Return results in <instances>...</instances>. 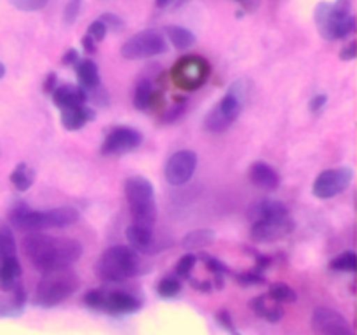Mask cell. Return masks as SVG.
Instances as JSON below:
<instances>
[{"instance_id":"obj_11","label":"cell","mask_w":357,"mask_h":335,"mask_svg":"<svg viewBox=\"0 0 357 335\" xmlns=\"http://www.w3.org/2000/svg\"><path fill=\"white\" fill-rule=\"evenodd\" d=\"M352 178H354V171L347 166L333 168V170H326L319 173L314 180L312 194L317 199H331L338 195L340 192L347 191L351 185Z\"/></svg>"},{"instance_id":"obj_30","label":"cell","mask_w":357,"mask_h":335,"mask_svg":"<svg viewBox=\"0 0 357 335\" xmlns=\"http://www.w3.org/2000/svg\"><path fill=\"white\" fill-rule=\"evenodd\" d=\"M14 255H16V241H14L13 230L9 229V225L0 222V262Z\"/></svg>"},{"instance_id":"obj_19","label":"cell","mask_w":357,"mask_h":335,"mask_svg":"<svg viewBox=\"0 0 357 335\" xmlns=\"http://www.w3.org/2000/svg\"><path fill=\"white\" fill-rule=\"evenodd\" d=\"M94 117H96V114H94L93 108L86 107V105H79V107L61 110L59 121H61V126L66 131H79L87 122L94 121Z\"/></svg>"},{"instance_id":"obj_45","label":"cell","mask_w":357,"mask_h":335,"mask_svg":"<svg viewBox=\"0 0 357 335\" xmlns=\"http://www.w3.org/2000/svg\"><path fill=\"white\" fill-rule=\"evenodd\" d=\"M82 47L87 54H94L96 52V42L89 37V35H84L82 37Z\"/></svg>"},{"instance_id":"obj_20","label":"cell","mask_w":357,"mask_h":335,"mask_svg":"<svg viewBox=\"0 0 357 335\" xmlns=\"http://www.w3.org/2000/svg\"><path fill=\"white\" fill-rule=\"evenodd\" d=\"M6 293L7 295L0 297V318L20 316L24 311V302H26L24 286L16 283V286Z\"/></svg>"},{"instance_id":"obj_6","label":"cell","mask_w":357,"mask_h":335,"mask_svg":"<svg viewBox=\"0 0 357 335\" xmlns=\"http://www.w3.org/2000/svg\"><path fill=\"white\" fill-rule=\"evenodd\" d=\"M124 194L132 222L136 225L153 229V223L157 220V199L152 181L142 174L129 177L124 184Z\"/></svg>"},{"instance_id":"obj_48","label":"cell","mask_w":357,"mask_h":335,"mask_svg":"<svg viewBox=\"0 0 357 335\" xmlns=\"http://www.w3.org/2000/svg\"><path fill=\"white\" fill-rule=\"evenodd\" d=\"M237 2H243V0H237Z\"/></svg>"},{"instance_id":"obj_41","label":"cell","mask_w":357,"mask_h":335,"mask_svg":"<svg viewBox=\"0 0 357 335\" xmlns=\"http://www.w3.org/2000/svg\"><path fill=\"white\" fill-rule=\"evenodd\" d=\"M357 56V44L356 40H351L347 45H344L340 51V59L342 61H352Z\"/></svg>"},{"instance_id":"obj_24","label":"cell","mask_w":357,"mask_h":335,"mask_svg":"<svg viewBox=\"0 0 357 335\" xmlns=\"http://www.w3.org/2000/svg\"><path fill=\"white\" fill-rule=\"evenodd\" d=\"M216 239V232L213 229H195L185 234L181 246L187 251L194 250H204V248L211 246Z\"/></svg>"},{"instance_id":"obj_43","label":"cell","mask_w":357,"mask_h":335,"mask_svg":"<svg viewBox=\"0 0 357 335\" xmlns=\"http://www.w3.org/2000/svg\"><path fill=\"white\" fill-rule=\"evenodd\" d=\"M185 112V105H176V107L171 108L166 115V122H174L178 117H181Z\"/></svg>"},{"instance_id":"obj_16","label":"cell","mask_w":357,"mask_h":335,"mask_svg":"<svg viewBox=\"0 0 357 335\" xmlns=\"http://www.w3.org/2000/svg\"><path fill=\"white\" fill-rule=\"evenodd\" d=\"M250 180L255 187L261 191L272 192L281 185V177L275 171L274 166H271L265 161H257L250 166Z\"/></svg>"},{"instance_id":"obj_26","label":"cell","mask_w":357,"mask_h":335,"mask_svg":"<svg viewBox=\"0 0 357 335\" xmlns=\"http://www.w3.org/2000/svg\"><path fill=\"white\" fill-rule=\"evenodd\" d=\"M9 180L17 192H26L28 188L33 185L35 171L31 170L26 163H20L16 168H14L13 173H10Z\"/></svg>"},{"instance_id":"obj_13","label":"cell","mask_w":357,"mask_h":335,"mask_svg":"<svg viewBox=\"0 0 357 335\" xmlns=\"http://www.w3.org/2000/svg\"><path fill=\"white\" fill-rule=\"evenodd\" d=\"M310 323L316 335H354L347 318L333 307H316Z\"/></svg>"},{"instance_id":"obj_34","label":"cell","mask_w":357,"mask_h":335,"mask_svg":"<svg viewBox=\"0 0 357 335\" xmlns=\"http://www.w3.org/2000/svg\"><path fill=\"white\" fill-rule=\"evenodd\" d=\"M49 0H9L10 6L16 7L17 10H23V13H35V10H40L47 6Z\"/></svg>"},{"instance_id":"obj_33","label":"cell","mask_w":357,"mask_h":335,"mask_svg":"<svg viewBox=\"0 0 357 335\" xmlns=\"http://www.w3.org/2000/svg\"><path fill=\"white\" fill-rule=\"evenodd\" d=\"M195 264H197V257H195L194 253H185L183 257L178 260L176 264V269H174V272H176L178 278H190V272L194 271Z\"/></svg>"},{"instance_id":"obj_17","label":"cell","mask_w":357,"mask_h":335,"mask_svg":"<svg viewBox=\"0 0 357 335\" xmlns=\"http://www.w3.org/2000/svg\"><path fill=\"white\" fill-rule=\"evenodd\" d=\"M51 98H52V103H54L59 110H65V108L86 105L87 93L86 89L80 86L63 84V86H56V89L51 93Z\"/></svg>"},{"instance_id":"obj_36","label":"cell","mask_w":357,"mask_h":335,"mask_svg":"<svg viewBox=\"0 0 357 335\" xmlns=\"http://www.w3.org/2000/svg\"><path fill=\"white\" fill-rule=\"evenodd\" d=\"M107 34H108V30H107V27H105L103 21L96 20V21H93L89 27H87L86 35H89V37L98 44V42H101L105 37H107Z\"/></svg>"},{"instance_id":"obj_14","label":"cell","mask_w":357,"mask_h":335,"mask_svg":"<svg viewBox=\"0 0 357 335\" xmlns=\"http://www.w3.org/2000/svg\"><path fill=\"white\" fill-rule=\"evenodd\" d=\"M143 142V135L135 128L119 126L114 128L101 143V154L103 156H122V154L132 152L138 149Z\"/></svg>"},{"instance_id":"obj_5","label":"cell","mask_w":357,"mask_h":335,"mask_svg":"<svg viewBox=\"0 0 357 335\" xmlns=\"http://www.w3.org/2000/svg\"><path fill=\"white\" fill-rule=\"evenodd\" d=\"M314 21L324 40H342L356 31V17L351 14L349 0L321 2L314 10Z\"/></svg>"},{"instance_id":"obj_29","label":"cell","mask_w":357,"mask_h":335,"mask_svg":"<svg viewBox=\"0 0 357 335\" xmlns=\"http://www.w3.org/2000/svg\"><path fill=\"white\" fill-rule=\"evenodd\" d=\"M181 292V279L178 276H166L157 283V293L162 299H174Z\"/></svg>"},{"instance_id":"obj_7","label":"cell","mask_w":357,"mask_h":335,"mask_svg":"<svg viewBox=\"0 0 357 335\" xmlns=\"http://www.w3.org/2000/svg\"><path fill=\"white\" fill-rule=\"evenodd\" d=\"M246 101V86L241 80H237L225 96L220 100L218 105H215L211 112L208 114L204 121V128L209 133H223L237 121L241 115V110Z\"/></svg>"},{"instance_id":"obj_25","label":"cell","mask_w":357,"mask_h":335,"mask_svg":"<svg viewBox=\"0 0 357 335\" xmlns=\"http://www.w3.org/2000/svg\"><path fill=\"white\" fill-rule=\"evenodd\" d=\"M251 309H253L258 316L271 321V323H278V321L284 316V311H282L278 304H267V297L265 295L255 297V299L251 300Z\"/></svg>"},{"instance_id":"obj_8","label":"cell","mask_w":357,"mask_h":335,"mask_svg":"<svg viewBox=\"0 0 357 335\" xmlns=\"http://www.w3.org/2000/svg\"><path fill=\"white\" fill-rule=\"evenodd\" d=\"M84 302L91 309L117 314V316L138 313L143 306L138 297L121 290H89L84 297Z\"/></svg>"},{"instance_id":"obj_27","label":"cell","mask_w":357,"mask_h":335,"mask_svg":"<svg viewBox=\"0 0 357 335\" xmlns=\"http://www.w3.org/2000/svg\"><path fill=\"white\" fill-rule=\"evenodd\" d=\"M166 35L171 44L176 49H180V51L188 49L190 45H194L197 42V37H195L194 31H190L185 27H166Z\"/></svg>"},{"instance_id":"obj_31","label":"cell","mask_w":357,"mask_h":335,"mask_svg":"<svg viewBox=\"0 0 357 335\" xmlns=\"http://www.w3.org/2000/svg\"><path fill=\"white\" fill-rule=\"evenodd\" d=\"M330 267L333 271H340V272H356L357 269V257L356 251L347 250L344 253H340L338 257H335L333 260L330 262Z\"/></svg>"},{"instance_id":"obj_32","label":"cell","mask_w":357,"mask_h":335,"mask_svg":"<svg viewBox=\"0 0 357 335\" xmlns=\"http://www.w3.org/2000/svg\"><path fill=\"white\" fill-rule=\"evenodd\" d=\"M268 297L275 302H295L296 293L291 286L284 285V283H275V285L271 286V292H268Z\"/></svg>"},{"instance_id":"obj_3","label":"cell","mask_w":357,"mask_h":335,"mask_svg":"<svg viewBox=\"0 0 357 335\" xmlns=\"http://www.w3.org/2000/svg\"><path fill=\"white\" fill-rule=\"evenodd\" d=\"M77 220H79V211L70 206H59L52 209H30L28 206L20 204L9 213V222L24 232L63 229V227L73 225Z\"/></svg>"},{"instance_id":"obj_1","label":"cell","mask_w":357,"mask_h":335,"mask_svg":"<svg viewBox=\"0 0 357 335\" xmlns=\"http://www.w3.org/2000/svg\"><path fill=\"white\" fill-rule=\"evenodd\" d=\"M24 257L35 271L52 272L68 269L82 257V244L72 237L49 236L44 232H28L23 239Z\"/></svg>"},{"instance_id":"obj_47","label":"cell","mask_w":357,"mask_h":335,"mask_svg":"<svg viewBox=\"0 0 357 335\" xmlns=\"http://www.w3.org/2000/svg\"><path fill=\"white\" fill-rule=\"evenodd\" d=\"M3 77H6V65H3V63L0 61V80H2Z\"/></svg>"},{"instance_id":"obj_39","label":"cell","mask_w":357,"mask_h":335,"mask_svg":"<svg viewBox=\"0 0 357 335\" xmlns=\"http://www.w3.org/2000/svg\"><path fill=\"white\" fill-rule=\"evenodd\" d=\"M237 281L241 285H261L265 283V279L258 272H244V274H237Z\"/></svg>"},{"instance_id":"obj_15","label":"cell","mask_w":357,"mask_h":335,"mask_svg":"<svg viewBox=\"0 0 357 335\" xmlns=\"http://www.w3.org/2000/svg\"><path fill=\"white\" fill-rule=\"evenodd\" d=\"M295 230V220L291 216H282V218L258 220L251 225V237L258 243H272L282 237L289 236Z\"/></svg>"},{"instance_id":"obj_44","label":"cell","mask_w":357,"mask_h":335,"mask_svg":"<svg viewBox=\"0 0 357 335\" xmlns=\"http://www.w3.org/2000/svg\"><path fill=\"white\" fill-rule=\"evenodd\" d=\"M56 82H58V77H56V73H49L47 79H45V82H44V93L51 94L52 91L56 89Z\"/></svg>"},{"instance_id":"obj_23","label":"cell","mask_w":357,"mask_h":335,"mask_svg":"<svg viewBox=\"0 0 357 335\" xmlns=\"http://www.w3.org/2000/svg\"><path fill=\"white\" fill-rule=\"evenodd\" d=\"M21 276V264L17 257H7L0 262V292H9L16 286Z\"/></svg>"},{"instance_id":"obj_37","label":"cell","mask_w":357,"mask_h":335,"mask_svg":"<svg viewBox=\"0 0 357 335\" xmlns=\"http://www.w3.org/2000/svg\"><path fill=\"white\" fill-rule=\"evenodd\" d=\"M100 20L103 21L108 31H110V30L112 31H122V30H124V21H122L121 17L117 16V14L105 13V14H101Z\"/></svg>"},{"instance_id":"obj_2","label":"cell","mask_w":357,"mask_h":335,"mask_svg":"<svg viewBox=\"0 0 357 335\" xmlns=\"http://www.w3.org/2000/svg\"><path fill=\"white\" fill-rule=\"evenodd\" d=\"M145 271V264L138 251L124 244L107 248L96 262V276L105 283L128 281Z\"/></svg>"},{"instance_id":"obj_10","label":"cell","mask_w":357,"mask_h":335,"mask_svg":"<svg viewBox=\"0 0 357 335\" xmlns=\"http://www.w3.org/2000/svg\"><path fill=\"white\" fill-rule=\"evenodd\" d=\"M209 75V65L199 56H185L171 70V77L181 89H197Z\"/></svg>"},{"instance_id":"obj_22","label":"cell","mask_w":357,"mask_h":335,"mask_svg":"<svg viewBox=\"0 0 357 335\" xmlns=\"http://www.w3.org/2000/svg\"><path fill=\"white\" fill-rule=\"evenodd\" d=\"M75 73L77 79H79L80 87L84 89H96V87L101 86L100 72H98V65L89 58L79 59L75 65Z\"/></svg>"},{"instance_id":"obj_38","label":"cell","mask_w":357,"mask_h":335,"mask_svg":"<svg viewBox=\"0 0 357 335\" xmlns=\"http://www.w3.org/2000/svg\"><path fill=\"white\" fill-rule=\"evenodd\" d=\"M216 321H218V323L222 325V327L225 328L230 335H241V332L237 330L236 325H234V321H232V318H230V314L227 313V311H220V313L216 314Z\"/></svg>"},{"instance_id":"obj_9","label":"cell","mask_w":357,"mask_h":335,"mask_svg":"<svg viewBox=\"0 0 357 335\" xmlns=\"http://www.w3.org/2000/svg\"><path fill=\"white\" fill-rule=\"evenodd\" d=\"M167 51V42L162 31L159 30H142L138 34L131 35L128 40L122 44L121 56L129 61L135 59L152 58V56L162 54Z\"/></svg>"},{"instance_id":"obj_42","label":"cell","mask_w":357,"mask_h":335,"mask_svg":"<svg viewBox=\"0 0 357 335\" xmlns=\"http://www.w3.org/2000/svg\"><path fill=\"white\" fill-rule=\"evenodd\" d=\"M79 59H80L79 51H77V49H68V51H66L65 54H63V59H61V61L65 63V65H72V66H75V65H77V61H79Z\"/></svg>"},{"instance_id":"obj_12","label":"cell","mask_w":357,"mask_h":335,"mask_svg":"<svg viewBox=\"0 0 357 335\" xmlns=\"http://www.w3.org/2000/svg\"><path fill=\"white\" fill-rule=\"evenodd\" d=\"M197 170V154L194 150H176L164 166V178L173 187H181L194 177Z\"/></svg>"},{"instance_id":"obj_28","label":"cell","mask_w":357,"mask_h":335,"mask_svg":"<svg viewBox=\"0 0 357 335\" xmlns=\"http://www.w3.org/2000/svg\"><path fill=\"white\" fill-rule=\"evenodd\" d=\"M153 89H152V82L150 80H139L138 86H136L135 91V98H132V103L138 110H146V108L152 105L153 101Z\"/></svg>"},{"instance_id":"obj_35","label":"cell","mask_w":357,"mask_h":335,"mask_svg":"<svg viewBox=\"0 0 357 335\" xmlns=\"http://www.w3.org/2000/svg\"><path fill=\"white\" fill-rule=\"evenodd\" d=\"M80 9H82V0H68V3L65 6V10H63V21L65 24H73L77 20H79Z\"/></svg>"},{"instance_id":"obj_40","label":"cell","mask_w":357,"mask_h":335,"mask_svg":"<svg viewBox=\"0 0 357 335\" xmlns=\"http://www.w3.org/2000/svg\"><path fill=\"white\" fill-rule=\"evenodd\" d=\"M326 103H328L326 94H316V96H312V100H310L309 108L312 114H319V112L326 107Z\"/></svg>"},{"instance_id":"obj_46","label":"cell","mask_w":357,"mask_h":335,"mask_svg":"<svg viewBox=\"0 0 357 335\" xmlns=\"http://www.w3.org/2000/svg\"><path fill=\"white\" fill-rule=\"evenodd\" d=\"M173 2H174V0H155V6L159 7V9H164V7L171 6Z\"/></svg>"},{"instance_id":"obj_4","label":"cell","mask_w":357,"mask_h":335,"mask_svg":"<svg viewBox=\"0 0 357 335\" xmlns=\"http://www.w3.org/2000/svg\"><path fill=\"white\" fill-rule=\"evenodd\" d=\"M79 276L70 271V267L45 272L40 281H38V285L35 286L31 306L51 309V307H56L65 302V300H68L79 290Z\"/></svg>"},{"instance_id":"obj_18","label":"cell","mask_w":357,"mask_h":335,"mask_svg":"<svg viewBox=\"0 0 357 335\" xmlns=\"http://www.w3.org/2000/svg\"><path fill=\"white\" fill-rule=\"evenodd\" d=\"M126 237L132 250H136L138 253H155V237L149 227L132 223L126 229Z\"/></svg>"},{"instance_id":"obj_21","label":"cell","mask_w":357,"mask_h":335,"mask_svg":"<svg viewBox=\"0 0 357 335\" xmlns=\"http://www.w3.org/2000/svg\"><path fill=\"white\" fill-rule=\"evenodd\" d=\"M288 206L275 199H264L258 201L250 208V220L251 222H258V220H271V218H282L288 216Z\"/></svg>"}]
</instances>
